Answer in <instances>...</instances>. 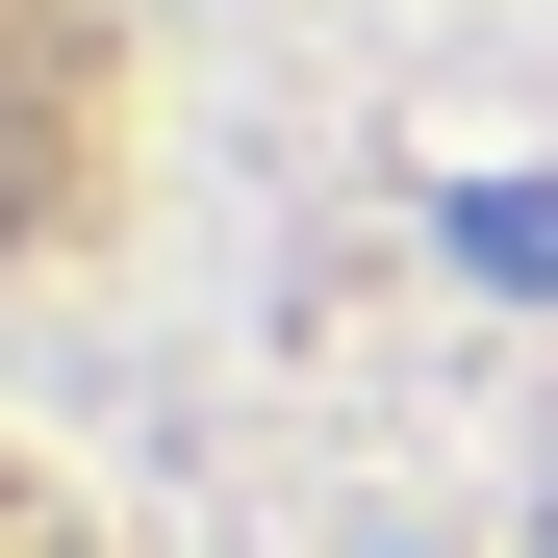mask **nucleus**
Returning <instances> with one entry per match:
<instances>
[{
    "label": "nucleus",
    "instance_id": "f257e3e1",
    "mask_svg": "<svg viewBox=\"0 0 558 558\" xmlns=\"http://www.w3.org/2000/svg\"><path fill=\"white\" fill-rule=\"evenodd\" d=\"M0 558H102V533H76V508L26 483V457H0Z\"/></svg>",
    "mask_w": 558,
    "mask_h": 558
}]
</instances>
